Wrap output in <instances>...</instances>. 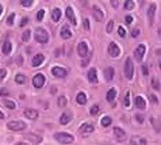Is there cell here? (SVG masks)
Listing matches in <instances>:
<instances>
[{"label": "cell", "mask_w": 161, "mask_h": 145, "mask_svg": "<svg viewBox=\"0 0 161 145\" xmlns=\"http://www.w3.org/2000/svg\"><path fill=\"white\" fill-rule=\"evenodd\" d=\"M35 39L39 43H47V41H49V34H47V31L45 29L38 27L35 30Z\"/></svg>", "instance_id": "obj_1"}, {"label": "cell", "mask_w": 161, "mask_h": 145, "mask_svg": "<svg viewBox=\"0 0 161 145\" xmlns=\"http://www.w3.org/2000/svg\"><path fill=\"white\" fill-rule=\"evenodd\" d=\"M54 138L57 140V143H60V144H71V143H73V136H71L68 133H56Z\"/></svg>", "instance_id": "obj_2"}, {"label": "cell", "mask_w": 161, "mask_h": 145, "mask_svg": "<svg viewBox=\"0 0 161 145\" xmlns=\"http://www.w3.org/2000/svg\"><path fill=\"white\" fill-rule=\"evenodd\" d=\"M125 75L129 80H131L133 76H134V65H133V61L130 57H127L125 61Z\"/></svg>", "instance_id": "obj_3"}, {"label": "cell", "mask_w": 161, "mask_h": 145, "mask_svg": "<svg viewBox=\"0 0 161 145\" xmlns=\"http://www.w3.org/2000/svg\"><path fill=\"white\" fill-rule=\"evenodd\" d=\"M7 128L12 132H20L26 129V124L23 121H11L7 124Z\"/></svg>", "instance_id": "obj_4"}, {"label": "cell", "mask_w": 161, "mask_h": 145, "mask_svg": "<svg viewBox=\"0 0 161 145\" xmlns=\"http://www.w3.org/2000/svg\"><path fill=\"white\" fill-rule=\"evenodd\" d=\"M45 81H46L45 75H43V73H37L35 76L33 77V86L35 88H41V87H43Z\"/></svg>", "instance_id": "obj_5"}, {"label": "cell", "mask_w": 161, "mask_h": 145, "mask_svg": "<svg viewBox=\"0 0 161 145\" xmlns=\"http://www.w3.org/2000/svg\"><path fill=\"white\" fill-rule=\"evenodd\" d=\"M145 52H146V46H145L144 43L138 45L137 48H135V50H134V57H135V60L141 62V60L144 58V56H145Z\"/></svg>", "instance_id": "obj_6"}, {"label": "cell", "mask_w": 161, "mask_h": 145, "mask_svg": "<svg viewBox=\"0 0 161 145\" xmlns=\"http://www.w3.org/2000/svg\"><path fill=\"white\" fill-rule=\"evenodd\" d=\"M108 54L111 56V57H118L119 54H121V49H119V46L116 45L115 42H111L108 45Z\"/></svg>", "instance_id": "obj_7"}, {"label": "cell", "mask_w": 161, "mask_h": 145, "mask_svg": "<svg viewBox=\"0 0 161 145\" xmlns=\"http://www.w3.org/2000/svg\"><path fill=\"white\" fill-rule=\"evenodd\" d=\"M66 69L65 68H61V67H53L52 68V75L56 77H65L66 76Z\"/></svg>", "instance_id": "obj_8"}, {"label": "cell", "mask_w": 161, "mask_h": 145, "mask_svg": "<svg viewBox=\"0 0 161 145\" xmlns=\"http://www.w3.org/2000/svg\"><path fill=\"white\" fill-rule=\"evenodd\" d=\"M114 136H115V138H116V140H119V141H125L126 140L125 130H123L122 128H118V126L114 128Z\"/></svg>", "instance_id": "obj_9"}, {"label": "cell", "mask_w": 161, "mask_h": 145, "mask_svg": "<svg viewBox=\"0 0 161 145\" xmlns=\"http://www.w3.org/2000/svg\"><path fill=\"white\" fill-rule=\"evenodd\" d=\"M77 53H79V56H80V57H85V56H87V53H88V43L84 42V41L79 43Z\"/></svg>", "instance_id": "obj_10"}, {"label": "cell", "mask_w": 161, "mask_h": 145, "mask_svg": "<svg viewBox=\"0 0 161 145\" xmlns=\"http://www.w3.org/2000/svg\"><path fill=\"white\" fill-rule=\"evenodd\" d=\"M130 144L131 145H146L148 141H146V138L141 137V136H133L130 138Z\"/></svg>", "instance_id": "obj_11"}, {"label": "cell", "mask_w": 161, "mask_h": 145, "mask_svg": "<svg viewBox=\"0 0 161 145\" xmlns=\"http://www.w3.org/2000/svg\"><path fill=\"white\" fill-rule=\"evenodd\" d=\"M43 60H45V56L41 54V53H38L37 56H34L33 60H31V65H33V68L39 67V65L43 62Z\"/></svg>", "instance_id": "obj_12"}, {"label": "cell", "mask_w": 161, "mask_h": 145, "mask_svg": "<svg viewBox=\"0 0 161 145\" xmlns=\"http://www.w3.org/2000/svg\"><path fill=\"white\" fill-rule=\"evenodd\" d=\"M79 132H80L81 134H90V133H92L93 132V126L91 125V124H83L80 126V129H79Z\"/></svg>", "instance_id": "obj_13"}, {"label": "cell", "mask_w": 161, "mask_h": 145, "mask_svg": "<svg viewBox=\"0 0 161 145\" xmlns=\"http://www.w3.org/2000/svg\"><path fill=\"white\" fill-rule=\"evenodd\" d=\"M24 138L28 140L30 143H33V144H39L41 141H42V138H41L39 136H37V134H24Z\"/></svg>", "instance_id": "obj_14"}, {"label": "cell", "mask_w": 161, "mask_h": 145, "mask_svg": "<svg viewBox=\"0 0 161 145\" xmlns=\"http://www.w3.org/2000/svg\"><path fill=\"white\" fill-rule=\"evenodd\" d=\"M66 17H68V19L71 20V23L73 24V26H76V24H77V20H76V17H75V14H73V10H72V7L66 8Z\"/></svg>", "instance_id": "obj_15"}, {"label": "cell", "mask_w": 161, "mask_h": 145, "mask_svg": "<svg viewBox=\"0 0 161 145\" xmlns=\"http://www.w3.org/2000/svg\"><path fill=\"white\" fill-rule=\"evenodd\" d=\"M60 34H61V38L62 39H69L72 37V31L69 30L68 26H64L61 29V31H60Z\"/></svg>", "instance_id": "obj_16"}, {"label": "cell", "mask_w": 161, "mask_h": 145, "mask_svg": "<svg viewBox=\"0 0 161 145\" xmlns=\"http://www.w3.org/2000/svg\"><path fill=\"white\" fill-rule=\"evenodd\" d=\"M71 119H72V114L69 111H65L64 114L61 115V118H60V124H61V125H66V124H69V122H71Z\"/></svg>", "instance_id": "obj_17"}, {"label": "cell", "mask_w": 161, "mask_h": 145, "mask_svg": "<svg viewBox=\"0 0 161 145\" xmlns=\"http://www.w3.org/2000/svg\"><path fill=\"white\" fill-rule=\"evenodd\" d=\"M24 115L27 117L28 119H37L38 118V111L33 109H26L24 110Z\"/></svg>", "instance_id": "obj_18"}, {"label": "cell", "mask_w": 161, "mask_h": 145, "mask_svg": "<svg viewBox=\"0 0 161 145\" xmlns=\"http://www.w3.org/2000/svg\"><path fill=\"white\" fill-rule=\"evenodd\" d=\"M135 106L140 110H145L146 109V102H145V99L142 96H137L135 98Z\"/></svg>", "instance_id": "obj_19"}, {"label": "cell", "mask_w": 161, "mask_h": 145, "mask_svg": "<svg viewBox=\"0 0 161 145\" xmlns=\"http://www.w3.org/2000/svg\"><path fill=\"white\" fill-rule=\"evenodd\" d=\"M93 17H95V19H96L97 22H102L103 20V12H102V10L100 8H97L96 6H93Z\"/></svg>", "instance_id": "obj_20"}, {"label": "cell", "mask_w": 161, "mask_h": 145, "mask_svg": "<svg viewBox=\"0 0 161 145\" xmlns=\"http://www.w3.org/2000/svg\"><path fill=\"white\" fill-rule=\"evenodd\" d=\"M88 80L91 81V83H96L97 81V76H96V69L95 68H91L90 71H88Z\"/></svg>", "instance_id": "obj_21"}, {"label": "cell", "mask_w": 161, "mask_h": 145, "mask_svg": "<svg viewBox=\"0 0 161 145\" xmlns=\"http://www.w3.org/2000/svg\"><path fill=\"white\" fill-rule=\"evenodd\" d=\"M76 102H77L79 105H85V103H87V95H85L84 92H79L77 96H76Z\"/></svg>", "instance_id": "obj_22"}, {"label": "cell", "mask_w": 161, "mask_h": 145, "mask_svg": "<svg viewBox=\"0 0 161 145\" xmlns=\"http://www.w3.org/2000/svg\"><path fill=\"white\" fill-rule=\"evenodd\" d=\"M3 53H4V54H9V53H11V50H12V43L9 42V41H5L4 43H3Z\"/></svg>", "instance_id": "obj_23"}, {"label": "cell", "mask_w": 161, "mask_h": 145, "mask_svg": "<svg viewBox=\"0 0 161 145\" xmlns=\"http://www.w3.org/2000/svg\"><path fill=\"white\" fill-rule=\"evenodd\" d=\"M115 96H116V90L115 88H110L107 95H106V99L108 100V102H112V100L115 99Z\"/></svg>", "instance_id": "obj_24"}, {"label": "cell", "mask_w": 161, "mask_h": 145, "mask_svg": "<svg viewBox=\"0 0 161 145\" xmlns=\"http://www.w3.org/2000/svg\"><path fill=\"white\" fill-rule=\"evenodd\" d=\"M104 76H106V79L108 81H111L112 79H114V68L108 67L107 69H104Z\"/></svg>", "instance_id": "obj_25"}, {"label": "cell", "mask_w": 161, "mask_h": 145, "mask_svg": "<svg viewBox=\"0 0 161 145\" xmlns=\"http://www.w3.org/2000/svg\"><path fill=\"white\" fill-rule=\"evenodd\" d=\"M60 18H61V10H60V8H54L52 12V19L54 22H58Z\"/></svg>", "instance_id": "obj_26"}, {"label": "cell", "mask_w": 161, "mask_h": 145, "mask_svg": "<svg viewBox=\"0 0 161 145\" xmlns=\"http://www.w3.org/2000/svg\"><path fill=\"white\" fill-rule=\"evenodd\" d=\"M100 124H102V126H104V128H107V126H110L112 124V119L106 115V117H103L102 118V122H100Z\"/></svg>", "instance_id": "obj_27"}, {"label": "cell", "mask_w": 161, "mask_h": 145, "mask_svg": "<svg viewBox=\"0 0 161 145\" xmlns=\"http://www.w3.org/2000/svg\"><path fill=\"white\" fill-rule=\"evenodd\" d=\"M154 11H156V4H152L149 7V20L150 23L153 22V18H154Z\"/></svg>", "instance_id": "obj_28"}, {"label": "cell", "mask_w": 161, "mask_h": 145, "mask_svg": "<svg viewBox=\"0 0 161 145\" xmlns=\"http://www.w3.org/2000/svg\"><path fill=\"white\" fill-rule=\"evenodd\" d=\"M15 81H16L18 84H24L26 83V76H24V75H16Z\"/></svg>", "instance_id": "obj_29"}, {"label": "cell", "mask_w": 161, "mask_h": 145, "mask_svg": "<svg viewBox=\"0 0 161 145\" xmlns=\"http://www.w3.org/2000/svg\"><path fill=\"white\" fill-rule=\"evenodd\" d=\"M3 103H4V106H5V107H8L9 110H14V109H15V103L12 102V100L4 99V100H3Z\"/></svg>", "instance_id": "obj_30"}, {"label": "cell", "mask_w": 161, "mask_h": 145, "mask_svg": "<svg viewBox=\"0 0 161 145\" xmlns=\"http://www.w3.org/2000/svg\"><path fill=\"white\" fill-rule=\"evenodd\" d=\"M90 113H91V115H96V114H99V113H100V107L97 106V105H93L92 107H91Z\"/></svg>", "instance_id": "obj_31"}, {"label": "cell", "mask_w": 161, "mask_h": 145, "mask_svg": "<svg viewBox=\"0 0 161 145\" xmlns=\"http://www.w3.org/2000/svg\"><path fill=\"white\" fill-rule=\"evenodd\" d=\"M30 37H31V31L30 30H26L23 33V35H22V41H23V42H27V41L30 39Z\"/></svg>", "instance_id": "obj_32"}, {"label": "cell", "mask_w": 161, "mask_h": 145, "mask_svg": "<svg viewBox=\"0 0 161 145\" xmlns=\"http://www.w3.org/2000/svg\"><path fill=\"white\" fill-rule=\"evenodd\" d=\"M66 103H68V100H66L65 96H60V98H58V106H60V107H65Z\"/></svg>", "instance_id": "obj_33"}, {"label": "cell", "mask_w": 161, "mask_h": 145, "mask_svg": "<svg viewBox=\"0 0 161 145\" xmlns=\"http://www.w3.org/2000/svg\"><path fill=\"white\" fill-rule=\"evenodd\" d=\"M150 124H153L154 125V128H156V130L157 132H160V122H159V119H156V118H150Z\"/></svg>", "instance_id": "obj_34"}, {"label": "cell", "mask_w": 161, "mask_h": 145, "mask_svg": "<svg viewBox=\"0 0 161 145\" xmlns=\"http://www.w3.org/2000/svg\"><path fill=\"white\" fill-rule=\"evenodd\" d=\"M14 20H15V12H11V15L7 18V24L8 26H12V24H14Z\"/></svg>", "instance_id": "obj_35"}, {"label": "cell", "mask_w": 161, "mask_h": 145, "mask_svg": "<svg viewBox=\"0 0 161 145\" xmlns=\"http://www.w3.org/2000/svg\"><path fill=\"white\" fill-rule=\"evenodd\" d=\"M125 8H126V10H133V8H134V3H133V2H130V0H127V2H126L125 3Z\"/></svg>", "instance_id": "obj_36"}, {"label": "cell", "mask_w": 161, "mask_h": 145, "mask_svg": "<svg viewBox=\"0 0 161 145\" xmlns=\"http://www.w3.org/2000/svg\"><path fill=\"white\" fill-rule=\"evenodd\" d=\"M20 3L23 7H31V6H33V0H22Z\"/></svg>", "instance_id": "obj_37"}, {"label": "cell", "mask_w": 161, "mask_h": 145, "mask_svg": "<svg viewBox=\"0 0 161 145\" xmlns=\"http://www.w3.org/2000/svg\"><path fill=\"white\" fill-rule=\"evenodd\" d=\"M123 105H125L126 107L130 106V92L126 94V98H125V102H123Z\"/></svg>", "instance_id": "obj_38"}, {"label": "cell", "mask_w": 161, "mask_h": 145, "mask_svg": "<svg viewBox=\"0 0 161 145\" xmlns=\"http://www.w3.org/2000/svg\"><path fill=\"white\" fill-rule=\"evenodd\" d=\"M43 17H45V10H39V11H38V14H37V19L42 20Z\"/></svg>", "instance_id": "obj_39"}, {"label": "cell", "mask_w": 161, "mask_h": 145, "mask_svg": "<svg viewBox=\"0 0 161 145\" xmlns=\"http://www.w3.org/2000/svg\"><path fill=\"white\" fill-rule=\"evenodd\" d=\"M112 27H114V20H110V22H108V24L106 26V31H107V33H111Z\"/></svg>", "instance_id": "obj_40"}, {"label": "cell", "mask_w": 161, "mask_h": 145, "mask_svg": "<svg viewBox=\"0 0 161 145\" xmlns=\"http://www.w3.org/2000/svg\"><path fill=\"white\" fill-rule=\"evenodd\" d=\"M118 34H119V37H122V38H125V37H126V31H125V29L119 26V27H118Z\"/></svg>", "instance_id": "obj_41"}, {"label": "cell", "mask_w": 161, "mask_h": 145, "mask_svg": "<svg viewBox=\"0 0 161 145\" xmlns=\"http://www.w3.org/2000/svg\"><path fill=\"white\" fill-rule=\"evenodd\" d=\"M7 76V71L5 69H0V81H3Z\"/></svg>", "instance_id": "obj_42"}, {"label": "cell", "mask_w": 161, "mask_h": 145, "mask_svg": "<svg viewBox=\"0 0 161 145\" xmlns=\"http://www.w3.org/2000/svg\"><path fill=\"white\" fill-rule=\"evenodd\" d=\"M131 35L134 37V38H137V37L140 35V29H134V30H133L131 31Z\"/></svg>", "instance_id": "obj_43"}, {"label": "cell", "mask_w": 161, "mask_h": 145, "mask_svg": "<svg viewBox=\"0 0 161 145\" xmlns=\"http://www.w3.org/2000/svg\"><path fill=\"white\" fill-rule=\"evenodd\" d=\"M125 20H126V23H127V24H130L131 22H133V17H130V15H126Z\"/></svg>", "instance_id": "obj_44"}, {"label": "cell", "mask_w": 161, "mask_h": 145, "mask_svg": "<svg viewBox=\"0 0 161 145\" xmlns=\"http://www.w3.org/2000/svg\"><path fill=\"white\" fill-rule=\"evenodd\" d=\"M84 29L90 30V20H88V19H84Z\"/></svg>", "instance_id": "obj_45"}, {"label": "cell", "mask_w": 161, "mask_h": 145, "mask_svg": "<svg viewBox=\"0 0 161 145\" xmlns=\"http://www.w3.org/2000/svg\"><path fill=\"white\" fill-rule=\"evenodd\" d=\"M27 22H28V18H23V19L20 20V27H22V26H26Z\"/></svg>", "instance_id": "obj_46"}, {"label": "cell", "mask_w": 161, "mask_h": 145, "mask_svg": "<svg viewBox=\"0 0 161 145\" xmlns=\"http://www.w3.org/2000/svg\"><path fill=\"white\" fill-rule=\"evenodd\" d=\"M135 118L138 119V122H140V124H142V122H144V117L140 115V114H137V115H135Z\"/></svg>", "instance_id": "obj_47"}, {"label": "cell", "mask_w": 161, "mask_h": 145, "mask_svg": "<svg viewBox=\"0 0 161 145\" xmlns=\"http://www.w3.org/2000/svg\"><path fill=\"white\" fill-rule=\"evenodd\" d=\"M153 87L156 88V90H159V83H157V79L156 77L153 79Z\"/></svg>", "instance_id": "obj_48"}, {"label": "cell", "mask_w": 161, "mask_h": 145, "mask_svg": "<svg viewBox=\"0 0 161 145\" xmlns=\"http://www.w3.org/2000/svg\"><path fill=\"white\" fill-rule=\"evenodd\" d=\"M142 71H144V75H148V65H142Z\"/></svg>", "instance_id": "obj_49"}, {"label": "cell", "mask_w": 161, "mask_h": 145, "mask_svg": "<svg viewBox=\"0 0 161 145\" xmlns=\"http://www.w3.org/2000/svg\"><path fill=\"white\" fill-rule=\"evenodd\" d=\"M0 95H8V91L7 90H0Z\"/></svg>", "instance_id": "obj_50"}, {"label": "cell", "mask_w": 161, "mask_h": 145, "mask_svg": "<svg viewBox=\"0 0 161 145\" xmlns=\"http://www.w3.org/2000/svg\"><path fill=\"white\" fill-rule=\"evenodd\" d=\"M150 100H153V103H157V98L154 95H150Z\"/></svg>", "instance_id": "obj_51"}, {"label": "cell", "mask_w": 161, "mask_h": 145, "mask_svg": "<svg viewBox=\"0 0 161 145\" xmlns=\"http://www.w3.org/2000/svg\"><path fill=\"white\" fill-rule=\"evenodd\" d=\"M112 6H114V7H116V6H118V3H116L115 0H112Z\"/></svg>", "instance_id": "obj_52"}, {"label": "cell", "mask_w": 161, "mask_h": 145, "mask_svg": "<svg viewBox=\"0 0 161 145\" xmlns=\"http://www.w3.org/2000/svg\"><path fill=\"white\" fill-rule=\"evenodd\" d=\"M3 118H4V114H3V113L0 111V119H3Z\"/></svg>", "instance_id": "obj_53"}, {"label": "cell", "mask_w": 161, "mask_h": 145, "mask_svg": "<svg viewBox=\"0 0 161 145\" xmlns=\"http://www.w3.org/2000/svg\"><path fill=\"white\" fill-rule=\"evenodd\" d=\"M2 12H3V7H2V4H0V17H2Z\"/></svg>", "instance_id": "obj_54"}, {"label": "cell", "mask_w": 161, "mask_h": 145, "mask_svg": "<svg viewBox=\"0 0 161 145\" xmlns=\"http://www.w3.org/2000/svg\"><path fill=\"white\" fill-rule=\"evenodd\" d=\"M15 145H27V144H24V143H18V144H15Z\"/></svg>", "instance_id": "obj_55"}, {"label": "cell", "mask_w": 161, "mask_h": 145, "mask_svg": "<svg viewBox=\"0 0 161 145\" xmlns=\"http://www.w3.org/2000/svg\"><path fill=\"white\" fill-rule=\"evenodd\" d=\"M106 145H107V144H106ZM108 145H110V144H108Z\"/></svg>", "instance_id": "obj_56"}]
</instances>
